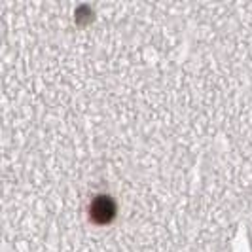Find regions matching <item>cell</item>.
<instances>
[{"mask_svg": "<svg viewBox=\"0 0 252 252\" xmlns=\"http://www.w3.org/2000/svg\"><path fill=\"white\" fill-rule=\"evenodd\" d=\"M116 215V205L110 195H97L89 205V218L95 224H108Z\"/></svg>", "mask_w": 252, "mask_h": 252, "instance_id": "1", "label": "cell"}]
</instances>
